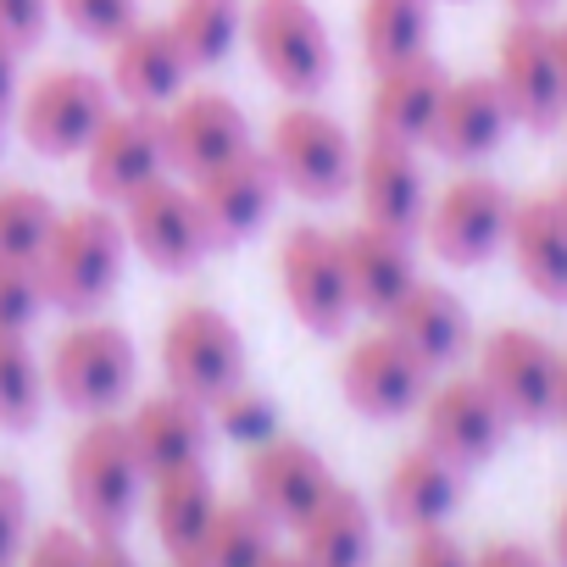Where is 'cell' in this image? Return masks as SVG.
Segmentation results:
<instances>
[{
    "label": "cell",
    "instance_id": "51",
    "mask_svg": "<svg viewBox=\"0 0 567 567\" xmlns=\"http://www.w3.org/2000/svg\"><path fill=\"white\" fill-rule=\"evenodd\" d=\"M0 151H7V112H0Z\"/></svg>",
    "mask_w": 567,
    "mask_h": 567
},
{
    "label": "cell",
    "instance_id": "8",
    "mask_svg": "<svg viewBox=\"0 0 567 567\" xmlns=\"http://www.w3.org/2000/svg\"><path fill=\"white\" fill-rule=\"evenodd\" d=\"M278 290L296 323L318 340H340L357 318L351 284L340 261V234L323 223H290L278 239Z\"/></svg>",
    "mask_w": 567,
    "mask_h": 567
},
{
    "label": "cell",
    "instance_id": "14",
    "mask_svg": "<svg viewBox=\"0 0 567 567\" xmlns=\"http://www.w3.org/2000/svg\"><path fill=\"white\" fill-rule=\"evenodd\" d=\"M423 445H434L445 462H456L462 473L489 462L512 429V417L501 412V401L484 390L478 373H451V379H434L423 406Z\"/></svg>",
    "mask_w": 567,
    "mask_h": 567
},
{
    "label": "cell",
    "instance_id": "28",
    "mask_svg": "<svg viewBox=\"0 0 567 567\" xmlns=\"http://www.w3.org/2000/svg\"><path fill=\"white\" fill-rule=\"evenodd\" d=\"M296 550L307 567H368L373 556V512L357 489L334 484L301 523H296Z\"/></svg>",
    "mask_w": 567,
    "mask_h": 567
},
{
    "label": "cell",
    "instance_id": "34",
    "mask_svg": "<svg viewBox=\"0 0 567 567\" xmlns=\"http://www.w3.org/2000/svg\"><path fill=\"white\" fill-rule=\"evenodd\" d=\"M45 412V368L29 351V334H0V429L29 434Z\"/></svg>",
    "mask_w": 567,
    "mask_h": 567
},
{
    "label": "cell",
    "instance_id": "40",
    "mask_svg": "<svg viewBox=\"0 0 567 567\" xmlns=\"http://www.w3.org/2000/svg\"><path fill=\"white\" fill-rule=\"evenodd\" d=\"M51 0H0V34H12L23 51L34 45V40H45V29H51Z\"/></svg>",
    "mask_w": 567,
    "mask_h": 567
},
{
    "label": "cell",
    "instance_id": "23",
    "mask_svg": "<svg viewBox=\"0 0 567 567\" xmlns=\"http://www.w3.org/2000/svg\"><path fill=\"white\" fill-rule=\"evenodd\" d=\"M123 429H128V445H134L145 478L173 473V467H189V462H200L206 445H212V417H206V406L189 401V395H178V390L145 395V401L123 417Z\"/></svg>",
    "mask_w": 567,
    "mask_h": 567
},
{
    "label": "cell",
    "instance_id": "17",
    "mask_svg": "<svg viewBox=\"0 0 567 567\" xmlns=\"http://www.w3.org/2000/svg\"><path fill=\"white\" fill-rule=\"evenodd\" d=\"M184 184H189V195L200 206V223L212 234V250L250 239L272 217L278 189H284L278 173H272V162H267V151H256V145L239 151V156H228V162H217L200 178H184Z\"/></svg>",
    "mask_w": 567,
    "mask_h": 567
},
{
    "label": "cell",
    "instance_id": "2",
    "mask_svg": "<svg viewBox=\"0 0 567 567\" xmlns=\"http://www.w3.org/2000/svg\"><path fill=\"white\" fill-rule=\"evenodd\" d=\"M134 379H140V351H134V334L101 312L90 318H73L56 340H51V357H45V390L79 412V417H106L117 412L128 395H134Z\"/></svg>",
    "mask_w": 567,
    "mask_h": 567
},
{
    "label": "cell",
    "instance_id": "45",
    "mask_svg": "<svg viewBox=\"0 0 567 567\" xmlns=\"http://www.w3.org/2000/svg\"><path fill=\"white\" fill-rule=\"evenodd\" d=\"M550 567H567V501H561L556 528H550Z\"/></svg>",
    "mask_w": 567,
    "mask_h": 567
},
{
    "label": "cell",
    "instance_id": "18",
    "mask_svg": "<svg viewBox=\"0 0 567 567\" xmlns=\"http://www.w3.org/2000/svg\"><path fill=\"white\" fill-rule=\"evenodd\" d=\"M334 484L340 478L323 462V451L307 445V440H296V434H272V440L250 445V456H245V495L278 528H296Z\"/></svg>",
    "mask_w": 567,
    "mask_h": 567
},
{
    "label": "cell",
    "instance_id": "11",
    "mask_svg": "<svg viewBox=\"0 0 567 567\" xmlns=\"http://www.w3.org/2000/svg\"><path fill=\"white\" fill-rule=\"evenodd\" d=\"M117 217H123L128 250L140 261H151L156 272H195L200 256L212 250V234L200 223V206H195L189 184L173 178V173H162L145 189H134L117 206Z\"/></svg>",
    "mask_w": 567,
    "mask_h": 567
},
{
    "label": "cell",
    "instance_id": "4",
    "mask_svg": "<svg viewBox=\"0 0 567 567\" xmlns=\"http://www.w3.org/2000/svg\"><path fill=\"white\" fill-rule=\"evenodd\" d=\"M267 162H272V173H278L284 189L312 200V206L346 200L351 184H357V140L318 101H290V106L272 117V128H267Z\"/></svg>",
    "mask_w": 567,
    "mask_h": 567
},
{
    "label": "cell",
    "instance_id": "13",
    "mask_svg": "<svg viewBox=\"0 0 567 567\" xmlns=\"http://www.w3.org/2000/svg\"><path fill=\"white\" fill-rule=\"evenodd\" d=\"M495 84L512 106V123L528 134H556L567 123V84L556 73L550 23L545 18H512L495 45Z\"/></svg>",
    "mask_w": 567,
    "mask_h": 567
},
{
    "label": "cell",
    "instance_id": "9",
    "mask_svg": "<svg viewBox=\"0 0 567 567\" xmlns=\"http://www.w3.org/2000/svg\"><path fill=\"white\" fill-rule=\"evenodd\" d=\"M512 189L489 173H462L451 178L434 200H429V217H423V239L429 250L445 261V267H478L489 261L501 245H506V228H512Z\"/></svg>",
    "mask_w": 567,
    "mask_h": 567
},
{
    "label": "cell",
    "instance_id": "21",
    "mask_svg": "<svg viewBox=\"0 0 567 567\" xmlns=\"http://www.w3.org/2000/svg\"><path fill=\"white\" fill-rule=\"evenodd\" d=\"M106 84L117 95V106H151L167 112L184 84H189V62L178 51V40L167 34V23H128L112 45H106Z\"/></svg>",
    "mask_w": 567,
    "mask_h": 567
},
{
    "label": "cell",
    "instance_id": "37",
    "mask_svg": "<svg viewBox=\"0 0 567 567\" xmlns=\"http://www.w3.org/2000/svg\"><path fill=\"white\" fill-rule=\"evenodd\" d=\"M45 312L34 267H0V334H29Z\"/></svg>",
    "mask_w": 567,
    "mask_h": 567
},
{
    "label": "cell",
    "instance_id": "49",
    "mask_svg": "<svg viewBox=\"0 0 567 567\" xmlns=\"http://www.w3.org/2000/svg\"><path fill=\"white\" fill-rule=\"evenodd\" d=\"M261 567H307V561H301V550H272Z\"/></svg>",
    "mask_w": 567,
    "mask_h": 567
},
{
    "label": "cell",
    "instance_id": "41",
    "mask_svg": "<svg viewBox=\"0 0 567 567\" xmlns=\"http://www.w3.org/2000/svg\"><path fill=\"white\" fill-rule=\"evenodd\" d=\"M406 567H473V550L445 528H423V534H412Z\"/></svg>",
    "mask_w": 567,
    "mask_h": 567
},
{
    "label": "cell",
    "instance_id": "3",
    "mask_svg": "<svg viewBox=\"0 0 567 567\" xmlns=\"http://www.w3.org/2000/svg\"><path fill=\"white\" fill-rule=\"evenodd\" d=\"M62 478H68V501H73V517L90 528V534H123L145 501V467L128 445V429L123 417H84V429L73 434L68 445V462H62Z\"/></svg>",
    "mask_w": 567,
    "mask_h": 567
},
{
    "label": "cell",
    "instance_id": "25",
    "mask_svg": "<svg viewBox=\"0 0 567 567\" xmlns=\"http://www.w3.org/2000/svg\"><path fill=\"white\" fill-rule=\"evenodd\" d=\"M445 84H451V73L429 51L423 56H406L395 68H379L373 73V95H368V134L423 145V134H429V123L440 112Z\"/></svg>",
    "mask_w": 567,
    "mask_h": 567
},
{
    "label": "cell",
    "instance_id": "10",
    "mask_svg": "<svg viewBox=\"0 0 567 567\" xmlns=\"http://www.w3.org/2000/svg\"><path fill=\"white\" fill-rule=\"evenodd\" d=\"M478 379L501 401V412L523 429L556 423V379H561V351L523 323L495 329L478 346Z\"/></svg>",
    "mask_w": 567,
    "mask_h": 567
},
{
    "label": "cell",
    "instance_id": "43",
    "mask_svg": "<svg viewBox=\"0 0 567 567\" xmlns=\"http://www.w3.org/2000/svg\"><path fill=\"white\" fill-rule=\"evenodd\" d=\"M84 567H140L123 534H84Z\"/></svg>",
    "mask_w": 567,
    "mask_h": 567
},
{
    "label": "cell",
    "instance_id": "44",
    "mask_svg": "<svg viewBox=\"0 0 567 567\" xmlns=\"http://www.w3.org/2000/svg\"><path fill=\"white\" fill-rule=\"evenodd\" d=\"M18 90H23V45L0 34V112L18 106Z\"/></svg>",
    "mask_w": 567,
    "mask_h": 567
},
{
    "label": "cell",
    "instance_id": "26",
    "mask_svg": "<svg viewBox=\"0 0 567 567\" xmlns=\"http://www.w3.org/2000/svg\"><path fill=\"white\" fill-rule=\"evenodd\" d=\"M462 506V467L445 462L434 445H412L384 473V517L406 534L445 528V517Z\"/></svg>",
    "mask_w": 567,
    "mask_h": 567
},
{
    "label": "cell",
    "instance_id": "32",
    "mask_svg": "<svg viewBox=\"0 0 567 567\" xmlns=\"http://www.w3.org/2000/svg\"><path fill=\"white\" fill-rule=\"evenodd\" d=\"M423 51H429V0H362V56L373 73Z\"/></svg>",
    "mask_w": 567,
    "mask_h": 567
},
{
    "label": "cell",
    "instance_id": "30",
    "mask_svg": "<svg viewBox=\"0 0 567 567\" xmlns=\"http://www.w3.org/2000/svg\"><path fill=\"white\" fill-rule=\"evenodd\" d=\"M278 550V523L245 495V501H217L206 534L195 539L178 567H261Z\"/></svg>",
    "mask_w": 567,
    "mask_h": 567
},
{
    "label": "cell",
    "instance_id": "35",
    "mask_svg": "<svg viewBox=\"0 0 567 567\" xmlns=\"http://www.w3.org/2000/svg\"><path fill=\"white\" fill-rule=\"evenodd\" d=\"M206 412H212L217 429H223L228 440H239V445H261V440L278 434V406H272L261 390H250V384H234V390L217 395Z\"/></svg>",
    "mask_w": 567,
    "mask_h": 567
},
{
    "label": "cell",
    "instance_id": "31",
    "mask_svg": "<svg viewBox=\"0 0 567 567\" xmlns=\"http://www.w3.org/2000/svg\"><path fill=\"white\" fill-rule=\"evenodd\" d=\"M167 34L178 40L189 73H206L245 40V0H173Z\"/></svg>",
    "mask_w": 567,
    "mask_h": 567
},
{
    "label": "cell",
    "instance_id": "42",
    "mask_svg": "<svg viewBox=\"0 0 567 567\" xmlns=\"http://www.w3.org/2000/svg\"><path fill=\"white\" fill-rule=\"evenodd\" d=\"M473 567H550V556L534 550L528 539H489V545L473 556Z\"/></svg>",
    "mask_w": 567,
    "mask_h": 567
},
{
    "label": "cell",
    "instance_id": "27",
    "mask_svg": "<svg viewBox=\"0 0 567 567\" xmlns=\"http://www.w3.org/2000/svg\"><path fill=\"white\" fill-rule=\"evenodd\" d=\"M506 250L517 261V278L550 307H567V212L556 195H523L512 200Z\"/></svg>",
    "mask_w": 567,
    "mask_h": 567
},
{
    "label": "cell",
    "instance_id": "5",
    "mask_svg": "<svg viewBox=\"0 0 567 567\" xmlns=\"http://www.w3.org/2000/svg\"><path fill=\"white\" fill-rule=\"evenodd\" d=\"M245 40L267 84L290 101H318L334 84V40L312 0H250Z\"/></svg>",
    "mask_w": 567,
    "mask_h": 567
},
{
    "label": "cell",
    "instance_id": "48",
    "mask_svg": "<svg viewBox=\"0 0 567 567\" xmlns=\"http://www.w3.org/2000/svg\"><path fill=\"white\" fill-rule=\"evenodd\" d=\"M556 423L567 429V351H561V379H556Z\"/></svg>",
    "mask_w": 567,
    "mask_h": 567
},
{
    "label": "cell",
    "instance_id": "15",
    "mask_svg": "<svg viewBox=\"0 0 567 567\" xmlns=\"http://www.w3.org/2000/svg\"><path fill=\"white\" fill-rule=\"evenodd\" d=\"M162 173H167V140H162V112L151 106H117L84 151V184L106 206H123L134 189H145Z\"/></svg>",
    "mask_w": 567,
    "mask_h": 567
},
{
    "label": "cell",
    "instance_id": "20",
    "mask_svg": "<svg viewBox=\"0 0 567 567\" xmlns=\"http://www.w3.org/2000/svg\"><path fill=\"white\" fill-rule=\"evenodd\" d=\"M512 106L495 84V73H467V79H451L445 95H440V112L423 134V145L445 162H484L489 151H501V140L512 134Z\"/></svg>",
    "mask_w": 567,
    "mask_h": 567
},
{
    "label": "cell",
    "instance_id": "38",
    "mask_svg": "<svg viewBox=\"0 0 567 567\" xmlns=\"http://www.w3.org/2000/svg\"><path fill=\"white\" fill-rule=\"evenodd\" d=\"M29 545V489L12 467H0V567H18Z\"/></svg>",
    "mask_w": 567,
    "mask_h": 567
},
{
    "label": "cell",
    "instance_id": "39",
    "mask_svg": "<svg viewBox=\"0 0 567 567\" xmlns=\"http://www.w3.org/2000/svg\"><path fill=\"white\" fill-rule=\"evenodd\" d=\"M23 567H84V534L68 528V523L40 528V534L23 545Z\"/></svg>",
    "mask_w": 567,
    "mask_h": 567
},
{
    "label": "cell",
    "instance_id": "6",
    "mask_svg": "<svg viewBox=\"0 0 567 567\" xmlns=\"http://www.w3.org/2000/svg\"><path fill=\"white\" fill-rule=\"evenodd\" d=\"M112 112H117V95L106 73H90V68H45L40 79L18 90V134L45 162L84 156Z\"/></svg>",
    "mask_w": 567,
    "mask_h": 567
},
{
    "label": "cell",
    "instance_id": "7",
    "mask_svg": "<svg viewBox=\"0 0 567 567\" xmlns=\"http://www.w3.org/2000/svg\"><path fill=\"white\" fill-rule=\"evenodd\" d=\"M162 373L167 390L212 406L217 395H228L234 384H245V334L228 312L206 307V301H178L162 323Z\"/></svg>",
    "mask_w": 567,
    "mask_h": 567
},
{
    "label": "cell",
    "instance_id": "47",
    "mask_svg": "<svg viewBox=\"0 0 567 567\" xmlns=\"http://www.w3.org/2000/svg\"><path fill=\"white\" fill-rule=\"evenodd\" d=\"M506 7H512V18H545L556 0H506Z\"/></svg>",
    "mask_w": 567,
    "mask_h": 567
},
{
    "label": "cell",
    "instance_id": "50",
    "mask_svg": "<svg viewBox=\"0 0 567 567\" xmlns=\"http://www.w3.org/2000/svg\"><path fill=\"white\" fill-rule=\"evenodd\" d=\"M550 195H556V206H561V212H567V178H561V184H556V189H550Z\"/></svg>",
    "mask_w": 567,
    "mask_h": 567
},
{
    "label": "cell",
    "instance_id": "12",
    "mask_svg": "<svg viewBox=\"0 0 567 567\" xmlns=\"http://www.w3.org/2000/svg\"><path fill=\"white\" fill-rule=\"evenodd\" d=\"M429 384H434V368L412 346H401L390 329L357 334L340 357V395H346L351 412H362L373 423L417 412Z\"/></svg>",
    "mask_w": 567,
    "mask_h": 567
},
{
    "label": "cell",
    "instance_id": "33",
    "mask_svg": "<svg viewBox=\"0 0 567 567\" xmlns=\"http://www.w3.org/2000/svg\"><path fill=\"white\" fill-rule=\"evenodd\" d=\"M62 206L34 184H0V267H34Z\"/></svg>",
    "mask_w": 567,
    "mask_h": 567
},
{
    "label": "cell",
    "instance_id": "46",
    "mask_svg": "<svg viewBox=\"0 0 567 567\" xmlns=\"http://www.w3.org/2000/svg\"><path fill=\"white\" fill-rule=\"evenodd\" d=\"M550 51H556V73L567 84V23H550Z\"/></svg>",
    "mask_w": 567,
    "mask_h": 567
},
{
    "label": "cell",
    "instance_id": "29",
    "mask_svg": "<svg viewBox=\"0 0 567 567\" xmlns=\"http://www.w3.org/2000/svg\"><path fill=\"white\" fill-rule=\"evenodd\" d=\"M151 489V528L162 539V550L178 561L195 550V539L206 534L212 512H217V489H212V473L206 462H189V467H173V473H156L145 478Z\"/></svg>",
    "mask_w": 567,
    "mask_h": 567
},
{
    "label": "cell",
    "instance_id": "19",
    "mask_svg": "<svg viewBox=\"0 0 567 567\" xmlns=\"http://www.w3.org/2000/svg\"><path fill=\"white\" fill-rule=\"evenodd\" d=\"M357 200H362V217L379 223V228H395V234H423V217H429V184H423V162H417V145L406 140H384V134H368L357 145Z\"/></svg>",
    "mask_w": 567,
    "mask_h": 567
},
{
    "label": "cell",
    "instance_id": "52",
    "mask_svg": "<svg viewBox=\"0 0 567 567\" xmlns=\"http://www.w3.org/2000/svg\"><path fill=\"white\" fill-rule=\"evenodd\" d=\"M561 128H567V123H561Z\"/></svg>",
    "mask_w": 567,
    "mask_h": 567
},
{
    "label": "cell",
    "instance_id": "22",
    "mask_svg": "<svg viewBox=\"0 0 567 567\" xmlns=\"http://www.w3.org/2000/svg\"><path fill=\"white\" fill-rule=\"evenodd\" d=\"M340 261H346V284H351V307L362 318H390V307L417 284V256L412 239L379 223H351L340 228Z\"/></svg>",
    "mask_w": 567,
    "mask_h": 567
},
{
    "label": "cell",
    "instance_id": "1",
    "mask_svg": "<svg viewBox=\"0 0 567 567\" xmlns=\"http://www.w3.org/2000/svg\"><path fill=\"white\" fill-rule=\"evenodd\" d=\"M123 261H128L123 217L106 200H90V206H73L56 217L45 250L34 256V284H40L51 312L90 318L117 296Z\"/></svg>",
    "mask_w": 567,
    "mask_h": 567
},
{
    "label": "cell",
    "instance_id": "16",
    "mask_svg": "<svg viewBox=\"0 0 567 567\" xmlns=\"http://www.w3.org/2000/svg\"><path fill=\"white\" fill-rule=\"evenodd\" d=\"M162 140H167V173L173 178H200L217 162L250 151V117L223 90H184L162 112Z\"/></svg>",
    "mask_w": 567,
    "mask_h": 567
},
{
    "label": "cell",
    "instance_id": "36",
    "mask_svg": "<svg viewBox=\"0 0 567 567\" xmlns=\"http://www.w3.org/2000/svg\"><path fill=\"white\" fill-rule=\"evenodd\" d=\"M51 12L90 45H112L128 23H140V0H51Z\"/></svg>",
    "mask_w": 567,
    "mask_h": 567
},
{
    "label": "cell",
    "instance_id": "24",
    "mask_svg": "<svg viewBox=\"0 0 567 567\" xmlns=\"http://www.w3.org/2000/svg\"><path fill=\"white\" fill-rule=\"evenodd\" d=\"M384 329H390L401 346H412L434 373H440V368H456V362L473 351V318H467L462 296L445 290V284H434V278H417V284H412V290L390 307Z\"/></svg>",
    "mask_w": 567,
    "mask_h": 567
}]
</instances>
